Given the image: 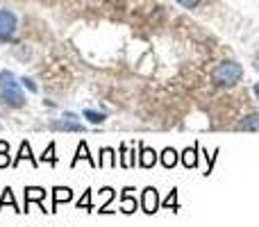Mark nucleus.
Instances as JSON below:
<instances>
[{"label": "nucleus", "instance_id": "obj_18", "mask_svg": "<svg viewBox=\"0 0 259 227\" xmlns=\"http://www.w3.org/2000/svg\"><path fill=\"white\" fill-rule=\"evenodd\" d=\"M84 118L89 120V123H94V125H100V123H105L107 116L100 114V112H94V109H84Z\"/></svg>", "mask_w": 259, "mask_h": 227}, {"label": "nucleus", "instance_id": "obj_3", "mask_svg": "<svg viewBox=\"0 0 259 227\" xmlns=\"http://www.w3.org/2000/svg\"><path fill=\"white\" fill-rule=\"evenodd\" d=\"M16 32V16L9 9H0V43H7Z\"/></svg>", "mask_w": 259, "mask_h": 227}, {"label": "nucleus", "instance_id": "obj_15", "mask_svg": "<svg viewBox=\"0 0 259 227\" xmlns=\"http://www.w3.org/2000/svg\"><path fill=\"white\" fill-rule=\"evenodd\" d=\"M239 127L246 129V132H259V114L246 116V118L241 120V125H239Z\"/></svg>", "mask_w": 259, "mask_h": 227}, {"label": "nucleus", "instance_id": "obj_1", "mask_svg": "<svg viewBox=\"0 0 259 227\" xmlns=\"http://www.w3.org/2000/svg\"><path fill=\"white\" fill-rule=\"evenodd\" d=\"M0 100L7 107H23L25 105V96L21 91V84L16 82L12 71H3L0 73Z\"/></svg>", "mask_w": 259, "mask_h": 227}, {"label": "nucleus", "instance_id": "obj_5", "mask_svg": "<svg viewBox=\"0 0 259 227\" xmlns=\"http://www.w3.org/2000/svg\"><path fill=\"white\" fill-rule=\"evenodd\" d=\"M73 200V191L68 187H55L53 189V209L50 211H57V207L62 202H71Z\"/></svg>", "mask_w": 259, "mask_h": 227}, {"label": "nucleus", "instance_id": "obj_12", "mask_svg": "<svg viewBox=\"0 0 259 227\" xmlns=\"http://www.w3.org/2000/svg\"><path fill=\"white\" fill-rule=\"evenodd\" d=\"M182 164L184 168H196L198 166V148H187V150L182 152Z\"/></svg>", "mask_w": 259, "mask_h": 227}, {"label": "nucleus", "instance_id": "obj_20", "mask_svg": "<svg viewBox=\"0 0 259 227\" xmlns=\"http://www.w3.org/2000/svg\"><path fill=\"white\" fill-rule=\"evenodd\" d=\"M77 209H84V211H91V191H84V196L77 200Z\"/></svg>", "mask_w": 259, "mask_h": 227}, {"label": "nucleus", "instance_id": "obj_19", "mask_svg": "<svg viewBox=\"0 0 259 227\" xmlns=\"http://www.w3.org/2000/svg\"><path fill=\"white\" fill-rule=\"evenodd\" d=\"M41 161H48V164H57V157H55V143H50L48 148L44 150V155H41Z\"/></svg>", "mask_w": 259, "mask_h": 227}, {"label": "nucleus", "instance_id": "obj_16", "mask_svg": "<svg viewBox=\"0 0 259 227\" xmlns=\"http://www.w3.org/2000/svg\"><path fill=\"white\" fill-rule=\"evenodd\" d=\"M5 205H12V209H16V211H23V209H18V205H16V198H14V193H12V189H5L3 191V198H0V211H3V207Z\"/></svg>", "mask_w": 259, "mask_h": 227}, {"label": "nucleus", "instance_id": "obj_25", "mask_svg": "<svg viewBox=\"0 0 259 227\" xmlns=\"http://www.w3.org/2000/svg\"><path fill=\"white\" fill-rule=\"evenodd\" d=\"M0 152H9V143L7 141H0Z\"/></svg>", "mask_w": 259, "mask_h": 227}, {"label": "nucleus", "instance_id": "obj_8", "mask_svg": "<svg viewBox=\"0 0 259 227\" xmlns=\"http://www.w3.org/2000/svg\"><path fill=\"white\" fill-rule=\"evenodd\" d=\"M130 191H132L130 187L123 189V196H121V211H123V214H134V211H137V207H139V200L130 196Z\"/></svg>", "mask_w": 259, "mask_h": 227}, {"label": "nucleus", "instance_id": "obj_11", "mask_svg": "<svg viewBox=\"0 0 259 227\" xmlns=\"http://www.w3.org/2000/svg\"><path fill=\"white\" fill-rule=\"evenodd\" d=\"M105 164H109L112 168H116L118 161H116V155H114L112 148H100V159H98V166L103 168Z\"/></svg>", "mask_w": 259, "mask_h": 227}, {"label": "nucleus", "instance_id": "obj_10", "mask_svg": "<svg viewBox=\"0 0 259 227\" xmlns=\"http://www.w3.org/2000/svg\"><path fill=\"white\" fill-rule=\"evenodd\" d=\"M80 159L89 161L91 166H98L94 159H91V155H89V146H87V141H80V143H77V152H75V159H73V166H77V161H80Z\"/></svg>", "mask_w": 259, "mask_h": 227}, {"label": "nucleus", "instance_id": "obj_23", "mask_svg": "<svg viewBox=\"0 0 259 227\" xmlns=\"http://www.w3.org/2000/svg\"><path fill=\"white\" fill-rule=\"evenodd\" d=\"M21 82H23V84H25V89H30V91H32V94H36V91H39V89H36V84L30 80V77H23Z\"/></svg>", "mask_w": 259, "mask_h": 227}, {"label": "nucleus", "instance_id": "obj_13", "mask_svg": "<svg viewBox=\"0 0 259 227\" xmlns=\"http://www.w3.org/2000/svg\"><path fill=\"white\" fill-rule=\"evenodd\" d=\"M159 159H161V166H164V168H173V166L178 164L180 155L173 150V148H166V150L159 155Z\"/></svg>", "mask_w": 259, "mask_h": 227}, {"label": "nucleus", "instance_id": "obj_26", "mask_svg": "<svg viewBox=\"0 0 259 227\" xmlns=\"http://www.w3.org/2000/svg\"><path fill=\"white\" fill-rule=\"evenodd\" d=\"M252 91H255V96L259 98V84H255V89H252Z\"/></svg>", "mask_w": 259, "mask_h": 227}, {"label": "nucleus", "instance_id": "obj_7", "mask_svg": "<svg viewBox=\"0 0 259 227\" xmlns=\"http://www.w3.org/2000/svg\"><path fill=\"white\" fill-rule=\"evenodd\" d=\"M48 196V191L41 187H27L25 189V209L23 211H30V202H44V198Z\"/></svg>", "mask_w": 259, "mask_h": 227}, {"label": "nucleus", "instance_id": "obj_14", "mask_svg": "<svg viewBox=\"0 0 259 227\" xmlns=\"http://www.w3.org/2000/svg\"><path fill=\"white\" fill-rule=\"evenodd\" d=\"M55 129H66V132H82V123L77 120H71V118H62L59 123H55Z\"/></svg>", "mask_w": 259, "mask_h": 227}, {"label": "nucleus", "instance_id": "obj_22", "mask_svg": "<svg viewBox=\"0 0 259 227\" xmlns=\"http://www.w3.org/2000/svg\"><path fill=\"white\" fill-rule=\"evenodd\" d=\"M9 164H12V157H9V152H0V168H7Z\"/></svg>", "mask_w": 259, "mask_h": 227}, {"label": "nucleus", "instance_id": "obj_9", "mask_svg": "<svg viewBox=\"0 0 259 227\" xmlns=\"http://www.w3.org/2000/svg\"><path fill=\"white\" fill-rule=\"evenodd\" d=\"M139 164H141V168H152V166L157 164V152L152 150V148L141 146V157H139Z\"/></svg>", "mask_w": 259, "mask_h": 227}, {"label": "nucleus", "instance_id": "obj_6", "mask_svg": "<svg viewBox=\"0 0 259 227\" xmlns=\"http://www.w3.org/2000/svg\"><path fill=\"white\" fill-rule=\"evenodd\" d=\"M23 159H30L34 168H36V166H39V161H36L34 157H32V146H30V141H23V143H21V148H18V155L12 159V166H14V168H16V166L21 164Z\"/></svg>", "mask_w": 259, "mask_h": 227}, {"label": "nucleus", "instance_id": "obj_4", "mask_svg": "<svg viewBox=\"0 0 259 227\" xmlns=\"http://www.w3.org/2000/svg\"><path fill=\"white\" fill-rule=\"evenodd\" d=\"M159 207H161V200H159V193H157V189L148 187L146 191H143V196H141V209L146 211V214H155Z\"/></svg>", "mask_w": 259, "mask_h": 227}, {"label": "nucleus", "instance_id": "obj_17", "mask_svg": "<svg viewBox=\"0 0 259 227\" xmlns=\"http://www.w3.org/2000/svg\"><path fill=\"white\" fill-rule=\"evenodd\" d=\"M112 198H114V189H112V187H105L103 191H100V209H98L100 214H103L105 207H107L109 202H112Z\"/></svg>", "mask_w": 259, "mask_h": 227}, {"label": "nucleus", "instance_id": "obj_21", "mask_svg": "<svg viewBox=\"0 0 259 227\" xmlns=\"http://www.w3.org/2000/svg\"><path fill=\"white\" fill-rule=\"evenodd\" d=\"M164 207H166V209H173V211H178V191H175V189H173V191H170V196L164 200Z\"/></svg>", "mask_w": 259, "mask_h": 227}, {"label": "nucleus", "instance_id": "obj_2", "mask_svg": "<svg viewBox=\"0 0 259 227\" xmlns=\"http://www.w3.org/2000/svg\"><path fill=\"white\" fill-rule=\"evenodd\" d=\"M243 68L237 62H223L211 71V82L216 86H234L237 82H241Z\"/></svg>", "mask_w": 259, "mask_h": 227}, {"label": "nucleus", "instance_id": "obj_24", "mask_svg": "<svg viewBox=\"0 0 259 227\" xmlns=\"http://www.w3.org/2000/svg\"><path fill=\"white\" fill-rule=\"evenodd\" d=\"M175 3H180L182 7H187V9H193L198 3H200V0H175Z\"/></svg>", "mask_w": 259, "mask_h": 227}]
</instances>
